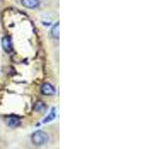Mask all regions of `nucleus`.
I'll use <instances>...</instances> for the list:
<instances>
[{
  "instance_id": "6e6552de",
  "label": "nucleus",
  "mask_w": 159,
  "mask_h": 149,
  "mask_svg": "<svg viewBox=\"0 0 159 149\" xmlns=\"http://www.w3.org/2000/svg\"><path fill=\"white\" fill-rule=\"evenodd\" d=\"M44 109H45V104L42 102H37L36 106H35V111H43Z\"/></svg>"
},
{
  "instance_id": "7ed1b4c3",
  "label": "nucleus",
  "mask_w": 159,
  "mask_h": 149,
  "mask_svg": "<svg viewBox=\"0 0 159 149\" xmlns=\"http://www.w3.org/2000/svg\"><path fill=\"white\" fill-rule=\"evenodd\" d=\"M21 3L28 9H36L40 6V0H22Z\"/></svg>"
},
{
  "instance_id": "39448f33",
  "label": "nucleus",
  "mask_w": 159,
  "mask_h": 149,
  "mask_svg": "<svg viewBox=\"0 0 159 149\" xmlns=\"http://www.w3.org/2000/svg\"><path fill=\"white\" fill-rule=\"evenodd\" d=\"M6 122H7L8 125L10 127H12V128H15V127H17V126L20 125V119L17 116H15V115H11V116L7 117Z\"/></svg>"
},
{
  "instance_id": "20e7f679",
  "label": "nucleus",
  "mask_w": 159,
  "mask_h": 149,
  "mask_svg": "<svg viewBox=\"0 0 159 149\" xmlns=\"http://www.w3.org/2000/svg\"><path fill=\"white\" fill-rule=\"evenodd\" d=\"M2 47L4 49V51L7 52V53H10L12 51L13 45H12V41H11V39H10V37H8V36L3 37V39H2Z\"/></svg>"
},
{
  "instance_id": "f03ea898",
  "label": "nucleus",
  "mask_w": 159,
  "mask_h": 149,
  "mask_svg": "<svg viewBox=\"0 0 159 149\" xmlns=\"http://www.w3.org/2000/svg\"><path fill=\"white\" fill-rule=\"evenodd\" d=\"M41 93L44 96H53V94H55V93H56V88H54L53 84L49 83H45L41 87Z\"/></svg>"
},
{
  "instance_id": "f257e3e1",
  "label": "nucleus",
  "mask_w": 159,
  "mask_h": 149,
  "mask_svg": "<svg viewBox=\"0 0 159 149\" xmlns=\"http://www.w3.org/2000/svg\"><path fill=\"white\" fill-rule=\"evenodd\" d=\"M31 140H32L33 144H35V145H37V146H40V145H44L45 143L48 142L49 136L45 131L37 130L32 134Z\"/></svg>"
},
{
  "instance_id": "0eeeda50",
  "label": "nucleus",
  "mask_w": 159,
  "mask_h": 149,
  "mask_svg": "<svg viewBox=\"0 0 159 149\" xmlns=\"http://www.w3.org/2000/svg\"><path fill=\"white\" fill-rule=\"evenodd\" d=\"M55 117H56V109L53 108V109H52V111L50 112L49 115H48V116H47L46 118H45L44 120H43V122H44V123L50 122V121H52L53 119H55Z\"/></svg>"
},
{
  "instance_id": "423d86ee",
  "label": "nucleus",
  "mask_w": 159,
  "mask_h": 149,
  "mask_svg": "<svg viewBox=\"0 0 159 149\" xmlns=\"http://www.w3.org/2000/svg\"><path fill=\"white\" fill-rule=\"evenodd\" d=\"M51 35H52V37L54 39H56V40L59 39V36H60V25H59L58 22L53 26V28L51 30Z\"/></svg>"
}]
</instances>
